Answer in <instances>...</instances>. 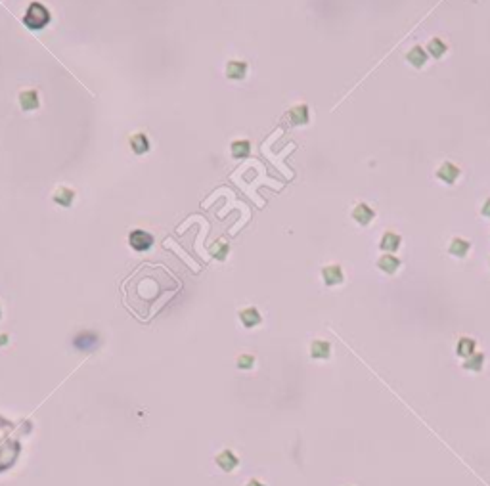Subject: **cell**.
<instances>
[{"instance_id":"22","label":"cell","mask_w":490,"mask_h":486,"mask_svg":"<svg viewBox=\"0 0 490 486\" xmlns=\"http://www.w3.org/2000/svg\"><path fill=\"white\" fill-rule=\"evenodd\" d=\"M444 52H446V44H444L440 38H433V40L429 42V54H431L433 58H440Z\"/></svg>"},{"instance_id":"14","label":"cell","mask_w":490,"mask_h":486,"mask_svg":"<svg viewBox=\"0 0 490 486\" xmlns=\"http://www.w3.org/2000/svg\"><path fill=\"white\" fill-rule=\"evenodd\" d=\"M377 266H379L383 272H387V274H393V272L400 266V261H398L397 257H393V255H385V257H381V259H379Z\"/></svg>"},{"instance_id":"20","label":"cell","mask_w":490,"mask_h":486,"mask_svg":"<svg viewBox=\"0 0 490 486\" xmlns=\"http://www.w3.org/2000/svg\"><path fill=\"white\" fill-rule=\"evenodd\" d=\"M467 249H469V243L465 242V240H459V238H456L454 242H452V247H450V253L461 259V257H465Z\"/></svg>"},{"instance_id":"15","label":"cell","mask_w":490,"mask_h":486,"mask_svg":"<svg viewBox=\"0 0 490 486\" xmlns=\"http://www.w3.org/2000/svg\"><path fill=\"white\" fill-rule=\"evenodd\" d=\"M130 146H132L134 153H138V155L146 153V152L150 150V142H148V138H146L144 134H134V136L130 138Z\"/></svg>"},{"instance_id":"26","label":"cell","mask_w":490,"mask_h":486,"mask_svg":"<svg viewBox=\"0 0 490 486\" xmlns=\"http://www.w3.org/2000/svg\"><path fill=\"white\" fill-rule=\"evenodd\" d=\"M483 213H485V216H490V199L485 203V209H483Z\"/></svg>"},{"instance_id":"10","label":"cell","mask_w":490,"mask_h":486,"mask_svg":"<svg viewBox=\"0 0 490 486\" xmlns=\"http://www.w3.org/2000/svg\"><path fill=\"white\" fill-rule=\"evenodd\" d=\"M352 216H354L362 226H366L368 222L373 218V211L368 207V205H364V203H360L358 207L352 211Z\"/></svg>"},{"instance_id":"21","label":"cell","mask_w":490,"mask_h":486,"mask_svg":"<svg viewBox=\"0 0 490 486\" xmlns=\"http://www.w3.org/2000/svg\"><path fill=\"white\" fill-rule=\"evenodd\" d=\"M209 253L214 257V259H218V261H224L228 255V245L224 242H216L213 247L209 249Z\"/></svg>"},{"instance_id":"1","label":"cell","mask_w":490,"mask_h":486,"mask_svg":"<svg viewBox=\"0 0 490 486\" xmlns=\"http://www.w3.org/2000/svg\"><path fill=\"white\" fill-rule=\"evenodd\" d=\"M14 433H16L14 423L0 417V473L12 467L21 452V444Z\"/></svg>"},{"instance_id":"13","label":"cell","mask_w":490,"mask_h":486,"mask_svg":"<svg viewBox=\"0 0 490 486\" xmlns=\"http://www.w3.org/2000/svg\"><path fill=\"white\" fill-rule=\"evenodd\" d=\"M240 318H242L245 328H253V326L261 324V314L257 312L255 308H245V310H242Z\"/></svg>"},{"instance_id":"24","label":"cell","mask_w":490,"mask_h":486,"mask_svg":"<svg viewBox=\"0 0 490 486\" xmlns=\"http://www.w3.org/2000/svg\"><path fill=\"white\" fill-rule=\"evenodd\" d=\"M253 364H255V358H253V356L244 354V356L238 358V365H240L242 369H249V367H253Z\"/></svg>"},{"instance_id":"5","label":"cell","mask_w":490,"mask_h":486,"mask_svg":"<svg viewBox=\"0 0 490 486\" xmlns=\"http://www.w3.org/2000/svg\"><path fill=\"white\" fill-rule=\"evenodd\" d=\"M19 104H21V109H25V111L36 109L38 107V94L35 90H23L19 94Z\"/></svg>"},{"instance_id":"3","label":"cell","mask_w":490,"mask_h":486,"mask_svg":"<svg viewBox=\"0 0 490 486\" xmlns=\"http://www.w3.org/2000/svg\"><path fill=\"white\" fill-rule=\"evenodd\" d=\"M98 343H100V339L94 331H83V333L75 335V339H73V347L77 350H94L98 347Z\"/></svg>"},{"instance_id":"23","label":"cell","mask_w":490,"mask_h":486,"mask_svg":"<svg viewBox=\"0 0 490 486\" xmlns=\"http://www.w3.org/2000/svg\"><path fill=\"white\" fill-rule=\"evenodd\" d=\"M473 350H475V343H473L471 339H461L458 343V354L459 356H471Z\"/></svg>"},{"instance_id":"27","label":"cell","mask_w":490,"mask_h":486,"mask_svg":"<svg viewBox=\"0 0 490 486\" xmlns=\"http://www.w3.org/2000/svg\"><path fill=\"white\" fill-rule=\"evenodd\" d=\"M247 486H264L263 483H259V481H249L247 483Z\"/></svg>"},{"instance_id":"4","label":"cell","mask_w":490,"mask_h":486,"mask_svg":"<svg viewBox=\"0 0 490 486\" xmlns=\"http://www.w3.org/2000/svg\"><path fill=\"white\" fill-rule=\"evenodd\" d=\"M128 242H130V247H132V249H136V251H146V249L152 247L153 238H152L148 232H144V230H134V232L130 234Z\"/></svg>"},{"instance_id":"12","label":"cell","mask_w":490,"mask_h":486,"mask_svg":"<svg viewBox=\"0 0 490 486\" xmlns=\"http://www.w3.org/2000/svg\"><path fill=\"white\" fill-rule=\"evenodd\" d=\"M289 119L293 124H305L308 121V107L306 105H297L289 111Z\"/></svg>"},{"instance_id":"6","label":"cell","mask_w":490,"mask_h":486,"mask_svg":"<svg viewBox=\"0 0 490 486\" xmlns=\"http://www.w3.org/2000/svg\"><path fill=\"white\" fill-rule=\"evenodd\" d=\"M216 465L222 469V471H234L236 465H238V457L230 450H224L222 454L216 456Z\"/></svg>"},{"instance_id":"7","label":"cell","mask_w":490,"mask_h":486,"mask_svg":"<svg viewBox=\"0 0 490 486\" xmlns=\"http://www.w3.org/2000/svg\"><path fill=\"white\" fill-rule=\"evenodd\" d=\"M245 73H247V63L245 61H228L226 65V77L228 79H244Z\"/></svg>"},{"instance_id":"17","label":"cell","mask_w":490,"mask_h":486,"mask_svg":"<svg viewBox=\"0 0 490 486\" xmlns=\"http://www.w3.org/2000/svg\"><path fill=\"white\" fill-rule=\"evenodd\" d=\"M251 152V144L247 140H238L232 144V155L236 159H242V157H247Z\"/></svg>"},{"instance_id":"9","label":"cell","mask_w":490,"mask_h":486,"mask_svg":"<svg viewBox=\"0 0 490 486\" xmlns=\"http://www.w3.org/2000/svg\"><path fill=\"white\" fill-rule=\"evenodd\" d=\"M437 174H438V178H440V180H444L446 184H452L456 178H458V174H459V169L454 167L452 163H444V165L438 169Z\"/></svg>"},{"instance_id":"16","label":"cell","mask_w":490,"mask_h":486,"mask_svg":"<svg viewBox=\"0 0 490 486\" xmlns=\"http://www.w3.org/2000/svg\"><path fill=\"white\" fill-rule=\"evenodd\" d=\"M406 58H408V61H410L412 65H416V67H421V65L427 61V54L423 52L420 46H414V48L408 52Z\"/></svg>"},{"instance_id":"19","label":"cell","mask_w":490,"mask_h":486,"mask_svg":"<svg viewBox=\"0 0 490 486\" xmlns=\"http://www.w3.org/2000/svg\"><path fill=\"white\" fill-rule=\"evenodd\" d=\"M398 245H400V236H397V234H385L381 240V249H385V251H395V249H398Z\"/></svg>"},{"instance_id":"25","label":"cell","mask_w":490,"mask_h":486,"mask_svg":"<svg viewBox=\"0 0 490 486\" xmlns=\"http://www.w3.org/2000/svg\"><path fill=\"white\" fill-rule=\"evenodd\" d=\"M481 364H483V354H477L475 358L465 362V367L467 369H481Z\"/></svg>"},{"instance_id":"18","label":"cell","mask_w":490,"mask_h":486,"mask_svg":"<svg viewBox=\"0 0 490 486\" xmlns=\"http://www.w3.org/2000/svg\"><path fill=\"white\" fill-rule=\"evenodd\" d=\"M330 343H326V341H314L312 343V347H310V352H312V356L314 358H328L330 356Z\"/></svg>"},{"instance_id":"28","label":"cell","mask_w":490,"mask_h":486,"mask_svg":"<svg viewBox=\"0 0 490 486\" xmlns=\"http://www.w3.org/2000/svg\"><path fill=\"white\" fill-rule=\"evenodd\" d=\"M8 343V335H0V345H6Z\"/></svg>"},{"instance_id":"2","label":"cell","mask_w":490,"mask_h":486,"mask_svg":"<svg viewBox=\"0 0 490 486\" xmlns=\"http://www.w3.org/2000/svg\"><path fill=\"white\" fill-rule=\"evenodd\" d=\"M23 23L33 29V31H38V29H44L48 23H50V12L44 4L40 2H31L29 8H27V14L23 16Z\"/></svg>"},{"instance_id":"8","label":"cell","mask_w":490,"mask_h":486,"mask_svg":"<svg viewBox=\"0 0 490 486\" xmlns=\"http://www.w3.org/2000/svg\"><path fill=\"white\" fill-rule=\"evenodd\" d=\"M322 276H324V281L326 285H335V283H341L343 281V272L339 266H326L322 270Z\"/></svg>"},{"instance_id":"11","label":"cell","mask_w":490,"mask_h":486,"mask_svg":"<svg viewBox=\"0 0 490 486\" xmlns=\"http://www.w3.org/2000/svg\"><path fill=\"white\" fill-rule=\"evenodd\" d=\"M73 197H75V191L69 190V188H60V190L54 193V201L61 207H69L73 203Z\"/></svg>"}]
</instances>
